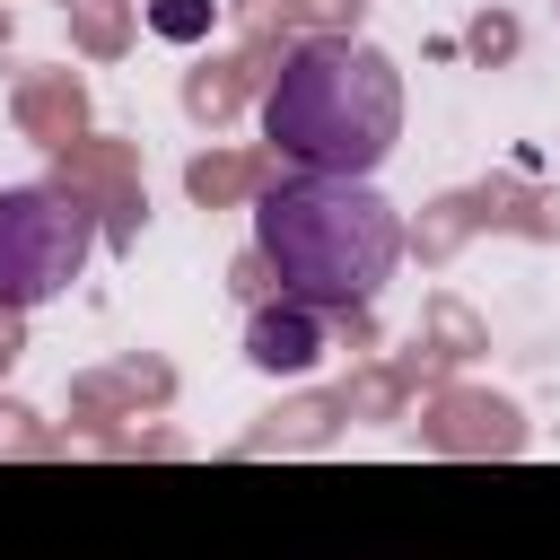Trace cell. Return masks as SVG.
Segmentation results:
<instances>
[{"instance_id":"cell-1","label":"cell","mask_w":560,"mask_h":560,"mask_svg":"<svg viewBox=\"0 0 560 560\" xmlns=\"http://www.w3.org/2000/svg\"><path fill=\"white\" fill-rule=\"evenodd\" d=\"M254 254L271 262L280 289H298V298H315L332 315H359L394 280V262H402V219H394V201L368 175H315V166H298V175L262 184V201H254Z\"/></svg>"},{"instance_id":"cell-2","label":"cell","mask_w":560,"mask_h":560,"mask_svg":"<svg viewBox=\"0 0 560 560\" xmlns=\"http://www.w3.org/2000/svg\"><path fill=\"white\" fill-rule=\"evenodd\" d=\"M262 140L289 166H315V175H376L394 158V140H402V70L376 44L306 35L271 70Z\"/></svg>"},{"instance_id":"cell-3","label":"cell","mask_w":560,"mask_h":560,"mask_svg":"<svg viewBox=\"0 0 560 560\" xmlns=\"http://www.w3.org/2000/svg\"><path fill=\"white\" fill-rule=\"evenodd\" d=\"M96 254V219L70 184H9L0 192V306H44L61 298Z\"/></svg>"},{"instance_id":"cell-4","label":"cell","mask_w":560,"mask_h":560,"mask_svg":"<svg viewBox=\"0 0 560 560\" xmlns=\"http://www.w3.org/2000/svg\"><path fill=\"white\" fill-rule=\"evenodd\" d=\"M324 324H332V306H315V298L280 289L271 306H254L245 359H254L262 376H298V368H315V359H324Z\"/></svg>"},{"instance_id":"cell-5","label":"cell","mask_w":560,"mask_h":560,"mask_svg":"<svg viewBox=\"0 0 560 560\" xmlns=\"http://www.w3.org/2000/svg\"><path fill=\"white\" fill-rule=\"evenodd\" d=\"M26 122H44V131L52 122H79V88H35L26 96Z\"/></svg>"},{"instance_id":"cell-6","label":"cell","mask_w":560,"mask_h":560,"mask_svg":"<svg viewBox=\"0 0 560 560\" xmlns=\"http://www.w3.org/2000/svg\"><path fill=\"white\" fill-rule=\"evenodd\" d=\"M184 105H192V114H228V105H236V79H228V70H219V79L201 70V79L184 88Z\"/></svg>"},{"instance_id":"cell-7","label":"cell","mask_w":560,"mask_h":560,"mask_svg":"<svg viewBox=\"0 0 560 560\" xmlns=\"http://www.w3.org/2000/svg\"><path fill=\"white\" fill-rule=\"evenodd\" d=\"M158 26L166 35H201L210 26V0H158Z\"/></svg>"},{"instance_id":"cell-8","label":"cell","mask_w":560,"mask_h":560,"mask_svg":"<svg viewBox=\"0 0 560 560\" xmlns=\"http://www.w3.org/2000/svg\"><path fill=\"white\" fill-rule=\"evenodd\" d=\"M184 184H192V201H219V192H236L245 175H236V166H210V158H201V166H192Z\"/></svg>"},{"instance_id":"cell-9","label":"cell","mask_w":560,"mask_h":560,"mask_svg":"<svg viewBox=\"0 0 560 560\" xmlns=\"http://www.w3.org/2000/svg\"><path fill=\"white\" fill-rule=\"evenodd\" d=\"M0 35H9V18H0Z\"/></svg>"}]
</instances>
